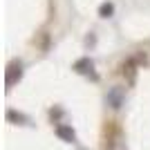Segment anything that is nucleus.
I'll use <instances>...</instances> for the list:
<instances>
[{"label":"nucleus","instance_id":"f257e3e1","mask_svg":"<svg viewBox=\"0 0 150 150\" xmlns=\"http://www.w3.org/2000/svg\"><path fill=\"white\" fill-rule=\"evenodd\" d=\"M74 69L83 76H92V81H99V76L94 74V63H92V58H88V56L79 58V61L74 63Z\"/></svg>","mask_w":150,"mask_h":150},{"label":"nucleus","instance_id":"f03ea898","mask_svg":"<svg viewBox=\"0 0 150 150\" xmlns=\"http://www.w3.org/2000/svg\"><path fill=\"white\" fill-rule=\"evenodd\" d=\"M23 79V65L20 63H11L7 67V88H11L13 83H18Z\"/></svg>","mask_w":150,"mask_h":150},{"label":"nucleus","instance_id":"7ed1b4c3","mask_svg":"<svg viewBox=\"0 0 150 150\" xmlns=\"http://www.w3.org/2000/svg\"><path fill=\"white\" fill-rule=\"evenodd\" d=\"M121 101H123V90L121 88H112L110 92H108V103H110L112 108H119Z\"/></svg>","mask_w":150,"mask_h":150},{"label":"nucleus","instance_id":"20e7f679","mask_svg":"<svg viewBox=\"0 0 150 150\" xmlns=\"http://www.w3.org/2000/svg\"><path fill=\"white\" fill-rule=\"evenodd\" d=\"M134 65H137V58H128V61L121 65V72H123V74L128 76L130 81L134 79Z\"/></svg>","mask_w":150,"mask_h":150},{"label":"nucleus","instance_id":"39448f33","mask_svg":"<svg viewBox=\"0 0 150 150\" xmlns=\"http://www.w3.org/2000/svg\"><path fill=\"white\" fill-rule=\"evenodd\" d=\"M112 13H114V5L112 2H103V5L99 7V16L101 18H110Z\"/></svg>","mask_w":150,"mask_h":150},{"label":"nucleus","instance_id":"423d86ee","mask_svg":"<svg viewBox=\"0 0 150 150\" xmlns=\"http://www.w3.org/2000/svg\"><path fill=\"white\" fill-rule=\"evenodd\" d=\"M58 134H63V137H74V132H69L67 128H58Z\"/></svg>","mask_w":150,"mask_h":150}]
</instances>
